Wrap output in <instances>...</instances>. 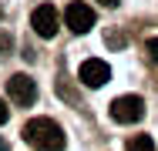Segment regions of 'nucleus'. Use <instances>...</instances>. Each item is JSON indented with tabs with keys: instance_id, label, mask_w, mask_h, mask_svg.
I'll list each match as a JSON object with an SVG mask.
<instances>
[{
	"instance_id": "obj_7",
	"label": "nucleus",
	"mask_w": 158,
	"mask_h": 151,
	"mask_svg": "<svg viewBox=\"0 0 158 151\" xmlns=\"http://www.w3.org/2000/svg\"><path fill=\"white\" fill-rule=\"evenodd\" d=\"M128 151H155V141L148 134H135V138H128Z\"/></svg>"
},
{
	"instance_id": "obj_9",
	"label": "nucleus",
	"mask_w": 158,
	"mask_h": 151,
	"mask_svg": "<svg viewBox=\"0 0 158 151\" xmlns=\"http://www.w3.org/2000/svg\"><path fill=\"white\" fill-rule=\"evenodd\" d=\"M7 118H10V108H7V101H0V124H7Z\"/></svg>"
},
{
	"instance_id": "obj_12",
	"label": "nucleus",
	"mask_w": 158,
	"mask_h": 151,
	"mask_svg": "<svg viewBox=\"0 0 158 151\" xmlns=\"http://www.w3.org/2000/svg\"><path fill=\"white\" fill-rule=\"evenodd\" d=\"M0 151H7V141H3V138H0Z\"/></svg>"
},
{
	"instance_id": "obj_6",
	"label": "nucleus",
	"mask_w": 158,
	"mask_h": 151,
	"mask_svg": "<svg viewBox=\"0 0 158 151\" xmlns=\"http://www.w3.org/2000/svg\"><path fill=\"white\" fill-rule=\"evenodd\" d=\"M77 77H81V84H84V88H104V84H108V77H111V67H108L101 57H91V60H84V64H81Z\"/></svg>"
},
{
	"instance_id": "obj_1",
	"label": "nucleus",
	"mask_w": 158,
	"mask_h": 151,
	"mask_svg": "<svg viewBox=\"0 0 158 151\" xmlns=\"http://www.w3.org/2000/svg\"><path fill=\"white\" fill-rule=\"evenodd\" d=\"M24 141L31 148H40V151H61L64 131H61V124L51 121V118H34L24 124Z\"/></svg>"
},
{
	"instance_id": "obj_8",
	"label": "nucleus",
	"mask_w": 158,
	"mask_h": 151,
	"mask_svg": "<svg viewBox=\"0 0 158 151\" xmlns=\"http://www.w3.org/2000/svg\"><path fill=\"white\" fill-rule=\"evenodd\" d=\"M145 51H148V57H152V60H158V37H152V40L145 44Z\"/></svg>"
},
{
	"instance_id": "obj_11",
	"label": "nucleus",
	"mask_w": 158,
	"mask_h": 151,
	"mask_svg": "<svg viewBox=\"0 0 158 151\" xmlns=\"http://www.w3.org/2000/svg\"><path fill=\"white\" fill-rule=\"evenodd\" d=\"M98 3H101V7H118L121 0H98Z\"/></svg>"
},
{
	"instance_id": "obj_3",
	"label": "nucleus",
	"mask_w": 158,
	"mask_h": 151,
	"mask_svg": "<svg viewBox=\"0 0 158 151\" xmlns=\"http://www.w3.org/2000/svg\"><path fill=\"white\" fill-rule=\"evenodd\" d=\"M7 97H10L17 108H31L34 101H37V84H34V77L14 74V77L7 81Z\"/></svg>"
},
{
	"instance_id": "obj_2",
	"label": "nucleus",
	"mask_w": 158,
	"mask_h": 151,
	"mask_svg": "<svg viewBox=\"0 0 158 151\" xmlns=\"http://www.w3.org/2000/svg\"><path fill=\"white\" fill-rule=\"evenodd\" d=\"M141 114H145V101L138 94H125V97L111 101V121H118V124H135V121H141Z\"/></svg>"
},
{
	"instance_id": "obj_4",
	"label": "nucleus",
	"mask_w": 158,
	"mask_h": 151,
	"mask_svg": "<svg viewBox=\"0 0 158 151\" xmlns=\"http://www.w3.org/2000/svg\"><path fill=\"white\" fill-rule=\"evenodd\" d=\"M64 24H67V30H74V34H88V30L94 27V7H88L84 0L67 3V10H64Z\"/></svg>"
},
{
	"instance_id": "obj_10",
	"label": "nucleus",
	"mask_w": 158,
	"mask_h": 151,
	"mask_svg": "<svg viewBox=\"0 0 158 151\" xmlns=\"http://www.w3.org/2000/svg\"><path fill=\"white\" fill-rule=\"evenodd\" d=\"M7 47H10V37H3V34H0V54H3Z\"/></svg>"
},
{
	"instance_id": "obj_5",
	"label": "nucleus",
	"mask_w": 158,
	"mask_h": 151,
	"mask_svg": "<svg viewBox=\"0 0 158 151\" xmlns=\"http://www.w3.org/2000/svg\"><path fill=\"white\" fill-rule=\"evenodd\" d=\"M31 27H34V34H40L44 40H51V37L57 34V27H61V17H57V10H54L51 3H40V7L31 10Z\"/></svg>"
}]
</instances>
